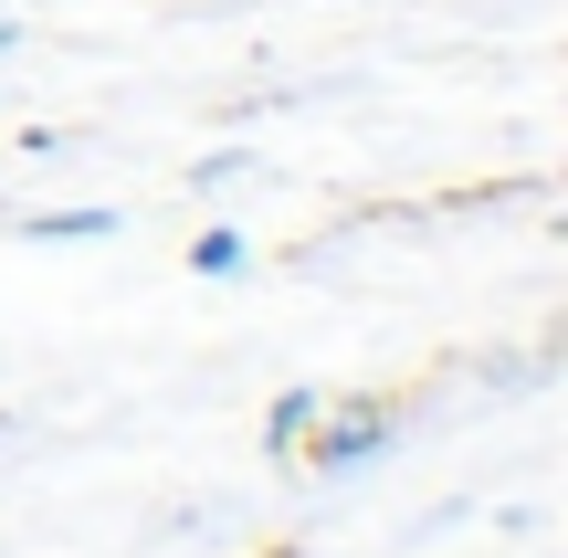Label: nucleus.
Masks as SVG:
<instances>
[{
	"instance_id": "obj_1",
	"label": "nucleus",
	"mask_w": 568,
	"mask_h": 558,
	"mask_svg": "<svg viewBox=\"0 0 568 558\" xmlns=\"http://www.w3.org/2000/svg\"><path fill=\"white\" fill-rule=\"evenodd\" d=\"M389 433V412H379V400H368V412H337V422H326V433H316V464H326V475H337V464H358L368 454V443H379Z\"/></svg>"
},
{
	"instance_id": "obj_2",
	"label": "nucleus",
	"mask_w": 568,
	"mask_h": 558,
	"mask_svg": "<svg viewBox=\"0 0 568 558\" xmlns=\"http://www.w3.org/2000/svg\"><path fill=\"white\" fill-rule=\"evenodd\" d=\"M190 264H201V274H243V232H201Z\"/></svg>"
}]
</instances>
